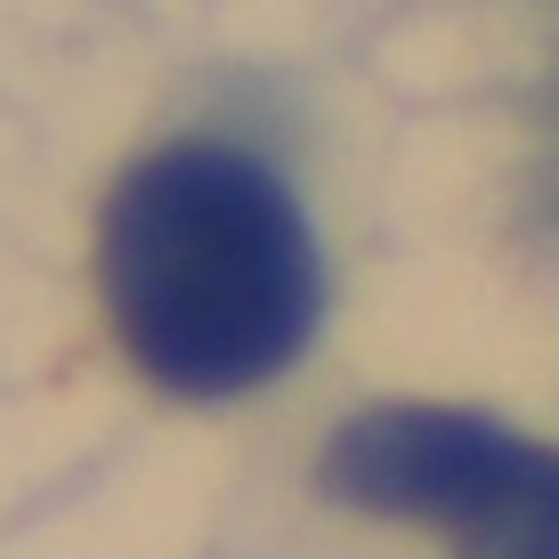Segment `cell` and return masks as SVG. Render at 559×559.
Returning <instances> with one entry per match:
<instances>
[{
  "mask_svg": "<svg viewBox=\"0 0 559 559\" xmlns=\"http://www.w3.org/2000/svg\"><path fill=\"white\" fill-rule=\"evenodd\" d=\"M98 300L154 390L219 406L293 373L324 317L300 195L243 146H163L98 211Z\"/></svg>",
  "mask_w": 559,
  "mask_h": 559,
  "instance_id": "cell-1",
  "label": "cell"
},
{
  "mask_svg": "<svg viewBox=\"0 0 559 559\" xmlns=\"http://www.w3.org/2000/svg\"><path fill=\"white\" fill-rule=\"evenodd\" d=\"M317 487L349 511L454 535L462 559H559V447L454 406H373L341 421Z\"/></svg>",
  "mask_w": 559,
  "mask_h": 559,
  "instance_id": "cell-2",
  "label": "cell"
}]
</instances>
